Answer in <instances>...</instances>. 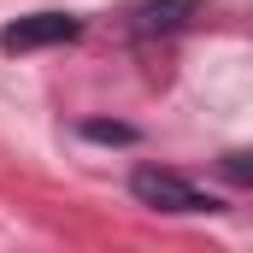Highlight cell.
Wrapping results in <instances>:
<instances>
[{"mask_svg": "<svg viewBox=\"0 0 253 253\" xmlns=\"http://www.w3.org/2000/svg\"><path fill=\"white\" fill-rule=\"evenodd\" d=\"M129 194H135L141 206H153V212H212V206H218L212 194H200L189 177H177V171H165V165H135V171H129Z\"/></svg>", "mask_w": 253, "mask_h": 253, "instance_id": "6da1fadb", "label": "cell"}, {"mask_svg": "<svg viewBox=\"0 0 253 253\" xmlns=\"http://www.w3.org/2000/svg\"><path fill=\"white\" fill-rule=\"evenodd\" d=\"M77 18H65V12H30V18H18V24H6L0 30V47L6 53H36V47H59V42H77Z\"/></svg>", "mask_w": 253, "mask_h": 253, "instance_id": "7a4b0ae2", "label": "cell"}, {"mask_svg": "<svg viewBox=\"0 0 253 253\" xmlns=\"http://www.w3.org/2000/svg\"><path fill=\"white\" fill-rule=\"evenodd\" d=\"M206 12V0H135L129 6V36H177Z\"/></svg>", "mask_w": 253, "mask_h": 253, "instance_id": "3957f363", "label": "cell"}, {"mask_svg": "<svg viewBox=\"0 0 253 253\" xmlns=\"http://www.w3.org/2000/svg\"><path fill=\"white\" fill-rule=\"evenodd\" d=\"M218 171H224L236 189H253V147H236V153H224V159H218Z\"/></svg>", "mask_w": 253, "mask_h": 253, "instance_id": "277c9868", "label": "cell"}, {"mask_svg": "<svg viewBox=\"0 0 253 253\" xmlns=\"http://www.w3.org/2000/svg\"><path fill=\"white\" fill-rule=\"evenodd\" d=\"M83 135H88V141H135L129 124H83Z\"/></svg>", "mask_w": 253, "mask_h": 253, "instance_id": "5b68a950", "label": "cell"}]
</instances>
